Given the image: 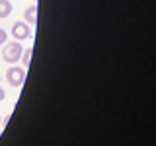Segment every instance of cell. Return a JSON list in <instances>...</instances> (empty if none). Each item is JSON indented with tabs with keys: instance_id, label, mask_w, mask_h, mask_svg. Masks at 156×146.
<instances>
[{
	"instance_id": "obj_8",
	"label": "cell",
	"mask_w": 156,
	"mask_h": 146,
	"mask_svg": "<svg viewBox=\"0 0 156 146\" xmlns=\"http://www.w3.org/2000/svg\"><path fill=\"white\" fill-rule=\"evenodd\" d=\"M4 96H6V94H4V90H2V86H0V101H2V99H4Z\"/></svg>"
},
{
	"instance_id": "obj_6",
	"label": "cell",
	"mask_w": 156,
	"mask_h": 146,
	"mask_svg": "<svg viewBox=\"0 0 156 146\" xmlns=\"http://www.w3.org/2000/svg\"><path fill=\"white\" fill-rule=\"evenodd\" d=\"M31 55H33V49H31V47L26 49V51L22 53V57H20V58H22V64H23V68H27L29 64H31Z\"/></svg>"
},
{
	"instance_id": "obj_5",
	"label": "cell",
	"mask_w": 156,
	"mask_h": 146,
	"mask_svg": "<svg viewBox=\"0 0 156 146\" xmlns=\"http://www.w3.org/2000/svg\"><path fill=\"white\" fill-rule=\"evenodd\" d=\"M12 12V4L10 0H0V18H8Z\"/></svg>"
},
{
	"instance_id": "obj_2",
	"label": "cell",
	"mask_w": 156,
	"mask_h": 146,
	"mask_svg": "<svg viewBox=\"0 0 156 146\" xmlns=\"http://www.w3.org/2000/svg\"><path fill=\"white\" fill-rule=\"evenodd\" d=\"M6 80L10 86L14 88H20L23 84V80H26V68L22 66H10L8 72H6Z\"/></svg>"
},
{
	"instance_id": "obj_1",
	"label": "cell",
	"mask_w": 156,
	"mask_h": 146,
	"mask_svg": "<svg viewBox=\"0 0 156 146\" xmlns=\"http://www.w3.org/2000/svg\"><path fill=\"white\" fill-rule=\"evenodd\" d=\"M22 53H23V47L20 45V41H12V43H8V45L4 47L2 57H4L6 62H18L20 57H22Z\"/></svg>"
},
{
	"instance_id": "obj_3",
	"label": "cell",
	"mask_w": 156,
	"mask_h": 146,
	"mask_svg": "<svg viewBox=\"0 0 156 146\" xmlns=\"http://www.w3.org/2000/svg\"><path fill=\"white\" fill-rule=\"evenodd\" d=\"M12 35H14V41L27 39L29 37V26H27L26 22H16L12 26Z\"/></svg>"
},
{
	"instance_id": "obj_4",
	"label": "cell",
	"mask_w": 156,
	"mask_h": 146,
	"mask_svg": "<svg viewBox=\"0 0 156 146\" xmlns=\"http://www.w3.org/2000/svg\"><path fill=\"white\" fill-rule=\"evenodd\" d=\"M23 18H26V23L35 26V22H37V6H29L26 12H23Z\"/></svg>"
},
{
	"instance_id": "obj_7",
	"label": "cell",
	"mask_w": 156,
	"mask_h": 146,
	"mask_svg": "<svg viewBox=\"0 0 156 146\" xmlns=\"http://www.w3.org/2000/svg\"><path fill=\"white\" fill-rule=\"evenodd\" d=\"M6 37H8V33L4 31V29H0V45H4V43H6Z\"/></svg>"
}]
</instances>
